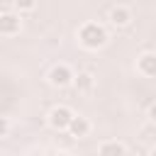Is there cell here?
Here are the masks:
<instances>
[{
  "label": "cell",
  "mask_w": 156,
  "mask_h": 156,
  "mask_svg": "<svg viewBox=\"0 0 156 156\" xmlns=\"http://www.w3.org/2000/svg\"><path fill=\"white\" fill-rule=\"evenodd\" d=\"M20 29H22V17L15 10L0 12V34L2 37H15V34H20Z\"/></svg>",
  "instance_id": "4"
},
{
  "label": "cell",
  "mask_w": 156,
  "mask_h": 156,
  "mask_svg": "<svg viewBox=\"0 0 156 156\" xmlns=\"http://www.w3.org/2000/svg\"><path fill=\"white\" fill-rule=\"evenodd\" d=\"M146 117H149V122H154V124H156V102H151V105H149Z\"/></svg>",
  "instance_id": "12"
},
{
  "label": "cell",
  "mask_w": 156,
  "mask_h": 156,
  "mask_svg": "<svg viewBox=\"0 0 156 156\" xmlns=\"http://www.w3.org/2000/svg\"><path fill=\"white\" fill-rule=\"evenodd\" d=\"M7 132H10V119L0 115V139H2V136H7Z\"/></svg>",
  "instance_id": "11"
},
{
  "label": "cell",
  "mask_w": 156,
  "mask_h": 156,
  "mask_svg": "<svg viewBox=\"0 0 156 156\" xmlns=\"http://www.w3.org/2000/svg\"><path fill=\"white\" fill-rule=\"evenodd\" d=\"M132 20H134V12H132L129 5H115V7L110 10V22H112L115 27H127Z\"/></svg>",
  "instance_id": "7"
},
{
  "label": "cell",
  "mask_w": 156,
  "mask_h": 156,
  "mask_svg": "<svg viewBox=\"0 0 156 156\" xmlns=\"http://www.w3.org/2000/svg\"><path fill=\"white\" fill-rule=\"evenodd\" d=\"M149 156H156V146H154V149H151V154H149Z\"/></svg>",
  "instance_id": "13"
},
{
  "label": "cell",
  "mask_w": 156,
  "mask_h": 156,
  "mask_svg": "<svg viewBox=\"0 0 156 156\" xmlns=\"http://www.w3.org/2000/svg\"><path fill=\"white\" fill-rule=\"evenodd\" d=\"M78 41H80V46H85V49H90V51L102 49V46L107 44V29H105L100 22L88 20V22H83V24L78 27Z\"/></svg>",
  "instance_id": "1"
},
{
  "label": "cell",
  "mask_w": 156,
  "mask_h": 156,
  "mask_svg": "<svg viewBox=\"0 0 156 156\" xmlns=\"http://www.w3.org/2000/svg\"><path fill=\"white\" fill-rule=\"evenodd\" d=\"M136 71L144 78H156V51H144L136 56Z\"/></svg>",
  "instance_id": "5"
},
{
  "label": "cell",
  "mask_w": 156,
  "mask_h": 156,
  "mask_svg": "<svg viewBox=\"0 0 156 156\" xmlns=\"http://www.w3.org/2000/svg\"><path fill=\"white\" fill-rule=\"evenodd\" d=\"M73 85H76L78 93H90V90L95 88V76L88 73V71H83V73H78V76L73 78Z\"/></svg>",
  "instance_id": "9"
},
{
  "label": "cell",
  "mask_w": 156,
  "mask_h": 156,
  "mask_svg": "<svg viewBox=\"0 0 156 156\" xmlns=\"http://www.w3.org/2000/svg\"><path fill=\"white\" fill-rule=\"evenodd\" d=\"M12 7H15V12L22 17V12H32V10L37 7V2H34V0H17Z\"/></svg>",
  "instance_id": "10"
},
{
  "label": "cell",
  "mask_w": 156,
  "mask_h": 156,
  "mask_svg": "<svg viewBox=\"0 0 156 156\" xmlns=\"http://www.w3.org/2000/svg\"><path fill=\"white\" fill-rule=\"evenodd\" d=\"M98 156H127V146L117 139H105L98 146Z\"/></svg>",
  "instance_id": "8"
},
{
  "label": "cell",
  "mask_w": 156,
  "mask_h": 156,
  "mask_svg": "<svg viewBox=\"0 0 156 156\" xmlns=\"http://www.w3.org/2000/svg\"><path fill=\"white\" fill-rule=\"evenodd\" d=\"M73 78H76V73L68 63H56L49 71V83L54 88H68V85H73Z\"/></svg>",
  "instance_id": "2"
},
{
  "label": "cell",
  "mask_w": 156,
  "mask_h": 156,
  "mask_svg": "<svg viewBox=\"0 0 156 156\" xmlns=\"http://www.w3.org/2000/svg\"><path fill=\"white\" fill-rule=\"evenodd\" d=\"M90 129H93V124H90L88 117H83V115H73V119H71V124H68L66 132H68L71 136H76V139H83V136L90 134Z\"/></svg>",
  "instance_id": "6"
},
{
  "label": "cell",
  "mask_w": 156,
  "mask_h": 156,
  "mask_svg": "<svg viewBox=\"0 0 156 156\" xmlns=\"http://www.w3.org/2000/svg\"><path fill=\"white\" fill-rule=\"evenodd\" d=\"M0 156H7V154H2V151H0Z\"/></svg>",
  "instance_id": "14"
},
{
  "label": "cell",
  "mask_w": 156,
  "mask_h": 156,
  "mask_svg": "<svg viewBox=\"0 0 156 156\" xmlns=\"http://www.w3.org/2000/svg\"><path fill=\"white\" fill-rule=\"evenodd\" d=\"M71 119H73V110L66 107V105H56V107L49 110V127L56 129V132H66Z\"/></svg>",
  "instance_id": "3"
}]
</instances>
